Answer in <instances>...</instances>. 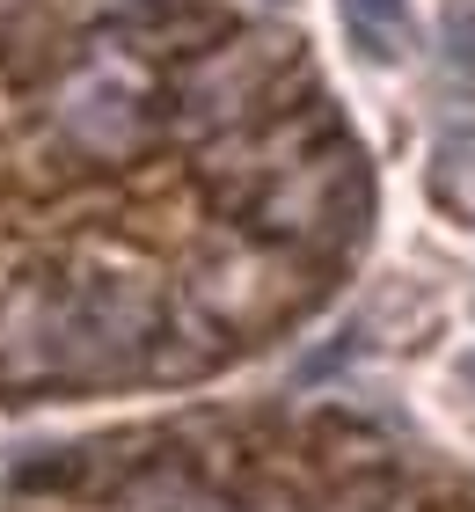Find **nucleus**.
<instances>
[{"label":"nucleus","mask_w":475,"mask_h":512,"mask_svg":"<svg viewBox=\"0 0 475 512\" xmlns=\"http://www.w3.org/2000/svg\"><path fill=\"white\" fill-rule=\"evenodd\" d=\"M454 381H461V388H468V395H475V344H468V352H461V359H454Z\"/></svg>","instance_id":"3"},{"label":"nucleus","mask_w":475,"mask_h":512,"mask_svg":"<svg viewBox=\"0 0 475 512\" xmlns=\"http://www.w3.org/2000/svg\"><path fill=\"white\" fill-rule=\"evenodd\" d=\"M52 125L66 132V147H81L95 161H117L147 139L154 110H147V88L125 59H88L81 74L59 81V103H52Z\"/></svg>","instance_id":"1"},{"label":"nucleus","mask_w":475,"mask_h":512,"mask_svg":"<svg viewBox=\"0 0 475 512\" xmlns=\"http://www.w3.org/2000/svg\"><path fill=\"white\" fill-rule=\"evenodd\" d=\"M344 22H351V44L373 59V66H395L402 52H410V0H337Z\"/></svg>","instance_id":"2"}]
</instances>
